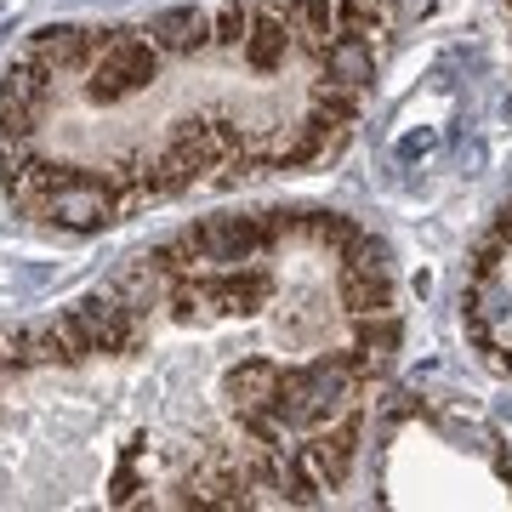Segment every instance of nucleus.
<instances>
[{
  "mask_svg": "<svg viewBox=\"0 0 512 512\" xmlns=\"http://www.w3.org/2000/svg\"><path fill=\"white\" fill-rule=\"evenodd\" d=\"M97 57L92 69H86V97L92 103H126V97H137L160 74V46L148 35H131V29H103V35H92Z\"/></svg>",
  "mask_w": 512,
  "mask_h": 512,
  "instance_id": "f257e3e1",
  "label": "nucleus"
},
{
  "mask_svg": "<svg viewBox=\"0 0 512 512\" xmlns=\"http://www.w3.org/2000/svg\"><path fill=\"white\" fill-rule=\"evenodd\" d=\"M35 217L52 222V228H69V234H97V228H109L120 217V194H114L109 177L69 171L35 200Z\"/></svg>",
  "mask_w": 512,
  "mask_h": 512,
  "instance_id": "f03ea898",
  "label": "nucleus"
},
{
  "mask_svg": "<svg viewBox=\"0 0 512 512\" xmlns=\"http://www.w3.org/2000/svg\"><path fill=\"white\" fill-rule=\"evenodd\" d=\"M69 313L80 319V330H86L92 353H103V359H109V353H126L131 342L143 336V313L131 308L114 285H103V291H92V296H80Z\"/></svg>",
  "mask_w": 512,
  "mask_h": 512,
  "instance_id": "7ed1b4c3",
  "label": "nucleus"
},
{
  "mask_svg": "<svg viewBox=\"0 0 512 512\" xmlns=\"http://www.w3.org/2000/svg\"><path fill=\"white\" fill-rule=\"evenodd\" d=\"M23 52L35 57L40 69H52V80H57V74H86V69H92L97 46H92V29H74V23H52V29H35Z\"/></svg>",
  "mask_w": 512,
  "mask_h": 512,
  "instance_id": "20e7f679",
  "label": "nucleus"
},
{
  "mask_svg": "<svg viewBox=\"0 0 512 512\" xmlns=\"http://www.w3.org/2000/svg\"><path fill=\"white\" fill-rule=\"evenodd\" d=\"M148 40L165 57H188V52H211V6H171L148 23Z\"/></svg>",
  "mask_w": 512,
  "mask_h": 512,
  "instance_id": "39448f33",
  "label": "nucleus"
},
{
  "mask_svg": "<svg viewBox=\"0 0 512 512\" xmlns=\"http://www.w3.org/2000/svg\"><path fill=\"white\" fill-rule=\"evenodd\" d=\"M251 18H256V0H222V6H211V52H239L245 35H251Z\"/></svg>",
  "mask_w": 512,
  "mask_h": 512,
  "instance_id": "423d86ee",
  "label": "nucleus"
},
{
  "mask_svg": "<svg viewBox=\"0 0 512 512\" xmlns=\"http://www.w3.org/2000/svg\"><path fill=\"white\" fill-rule=\"evenodd\" d=\"M131 461H137V450H126V456H120V467H114V478H109V501H114V507L137 501V490H143V484H137V473H131Z\"/></svg>",
  "mask_w": 512,
  "mask_h": 512,
  "instance_id": "0eeeda50",
  "label": "nucleus"
}]
</instances>
